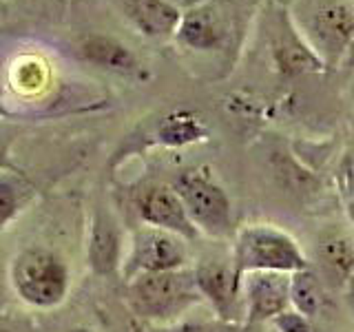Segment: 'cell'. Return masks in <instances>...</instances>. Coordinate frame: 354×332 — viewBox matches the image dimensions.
Here are the masks:
<instances>
[{
    "instance_id": "5bb4252c",
    "label": "cell",
    "mask_w": 354,
    "mask_h": 332,
    "mask_svg": "<svg viewBox=\"0 0 354 332\" xmlns=\"http://www.w3.org/2000/svg\"><path fill=\"white\" fill-rule=\"evenodd\" d=\"M75 51L84 62L95 64L104 71H113L120 75L142 73V64L138 60V55L118 38L102 36V33H91V36H84L77 42Z\"/></svg>"
},
{
    "instance_id": "8fae6325",
    "label": "cell",
    "mask_w": 354,
    "mask_h": 332,
    "mask_svg": "<svg viewBox=\"0 0 354 332\" xmlns=\"http://www.w3.org/2000/svg\"><path fill=\"white\" fill-rule=\"evenodd\" d=\"M272 60L283 75L319 73L326 69V62L306 42L290 16L279 18V29L272 40Z\"/></svg>"
},
{
    "instance_id": "7c38bea8",
    "label": "cell",
    "mask_w": 354,
    "mask_h": 332,
    "mask_svg": "<svg viewBox=\"0 0 354 332\" xmlns=\"http://www.w3.org/2000/svg\"><path fill=\"white\" fill-rule=\"evenodd\" d=\"M195 282L202 297L213 304L221 319H235L241 290V273L235 268V264L228 266L224 261H204L202 266H197Z\"/></svg>"
},
{
    "instance_id": "4316f807",
    "label": "cell",
    "mask_w": 354,
    "mask_h": 332,
    "mask_svg": "<svg viewBox=\"0 0 354 332\" xmlns=\"http://www.w3.org/2000/svg\"><path fill=\"white\" fill-rule=\"evenodd\" d=\"M64 332H93V330H88L84 326H75V328H69V330H64Z\"/></svg>"
},
{
    "instance_id": "603a6c76",
    "label": "cell",
    "mask_w": 354,
    "mask_h": 332,
    "mask_svg": "<svg viewBox=\"0 0 354 332\" xmlns=\"http://www.w3.org/2000/svg\"><path fill=\"white\" fill-rule=\"evenodd\" d=\"M173 332H213V326H182Z\"/></svg>"
},
{
    "instance_id": "44dd1931",
    "label": "cell",
    "mask_w": 354,
    "mask_h": 332,
    "mask_svg": "<svg viewBox=\"0 0 354 332\" xmlns=\"http://www.w3.org/2000/svg\"><path fill=\"white\" fill-rule=\"evenodd\" d=\"M0 173H22L18 164L11 158V140L3 138L0 140Z\"/></svg>"
},
{
    "instance_id": "484cf974",
    "label": "cell",
    "mask_w": 354,
    "mask_h": 332,
    "mask_svg": "<svg viewBox=\"0 0 354 332\" xmlns=\"http://www.w3.org/2000/svg\"><path fill=\"white\" fill-rule=\"evenodd\" d=\"M348 217H350L352 226H354V199H348Z\"/></svg>"
},
{
    "instance_id": "9c48e42d",
    "label": "cell",
    "mask_w": 354,
    "mask_h": 332,
    "mask_svg": "<svg viewBox=\"0 0 354 332\" xmlns=\"http://www.w3.org/2000/svg\"><path fill=\"white\" fill-rule=\"evenodd\" d=\"M111 5L133 29L149 40L175 38L182 20V11L166 0H111Z\"/></svg>"
},
{
    "instance_id": "d4e9b609",
    "label": "cell",
    "mask_w": 354,
    "mask_h": 332,
    "mask_svg": "<svg viewBox=\"0 0 354 332\" xmlns=\"http://www.w3.org/2000/svg\"><path fill=\"white\" fill-rule=\"evenodd\" d=\"M11 116H14V113H11V111L7 109V104L3 102V95H0V120H7Z\"/></svg>"
},
{
    "instance_id": "52a82bcc",
    "label": "cell",
    "mask_w": 354,
    "mask_h": 332,
    "mask_svg": "<svg viewBox=\"0 0 354 332\" xmlns=\"http://www.w3.org/2000/svg\"><path fill=\"white\" fill-rule=\"evenodd\" d=\"M186 261V246L180 235L155 226H142L133 232L131 252L124 261L127 282L144 273L180 270Z\"/></svg>"
},
{
    "instance_id": "30bf717a",
    "label": "cell",
    "mask_w": 354,
    "mask_h": 332,
    "mask_svg": "<svg viewBox=\"0 0 354 332\" xmlns=\"http://www.w3.org/2000/svg\"><path fill=\"white\" fill-rule=\"evenodd\" d=\"M243 299L248 308V321L274 319L290 304V275L288 273H246Z\"/></svg>"
},
{
    "instance_id": "ba28073f",
    "label": "cell",
    "mask_w": 354,
    "mask_h": 332,
    "mask_svg": "<svg viewBox=\"0 0 354 332\" xmlns=\"http://www.w3.org/2000/svg\"><path fill=\"white\" fill-rule=\"evenodd\" d=\"M138 213L144 224L169 230L182 239H195L199 228L188 215L182 197L169 186H149L138 195Z\"/></svg>"
},
{
    "instance_id": "ffe728a7",
    "label": "cell",
    "mask_w": 354,
    "mask_h": 332,
    "mask_svg": "<svg viewBox=\"0 0 354 332\" xmlns=\"http://www.w3.org/2000/svg\"><path fill=\"white\" fill-rule=\"evenodd\" d=\"M339 186L343 195L348 199H354V149L346 153V158L341 160L339 166Z\"/></svg>"
},
{
    "instance_id": "9a60e30c",
    "label": "cell",
    "mask_w": 354,
    "mask_h": 332,
    "mask_svg": "<svg viewBox=\"0 0 354 332\" xmlns=\"http://www.w3.org/2000/svg\"><path fill=\"white\" fill-rule=\"evenodd\" d=\"M317 257L332 282H346L354 273V241L343 232H326L317 243Z\"/></svg>"
},
{
    "instance_id": "83f0119b",
    "label": "cell",
    "mask_w": 354,
    "mask_h": 332,
    "mask_svg": "<svg viewBox=\"0 0 354 332\" xmlns=\"http://www.w3.org/2000/svg\"><path fill=\"white\" fill-rule=\"evenodd\" d=\"M0 332H11L9 328H3V326H0Z\"/></svg>"
},
{
    "instance_id": "3957f363",
    "label": "cell",
    "mask_w": 354,
    "mask_h": 332,
    "mask_svg": "<svg viewBox=\"0 0 354 332\" xmlns=\"http://www.w3.org/2000/svg\"><path fill=\"white\" fill-rule=\"evenodd\" d=\"M199 299L204 297L197 288L195 273H144L129 279V306L147 321H169Z\"/></svg>"
},
{
    "instance_id": "ac0fdd59",
    "label": "cell",
    "mask_w": 354,
    "mask_h": 332,
    "mask_svg": "<svg viewBox=\"0 0 354 332\" xmlns=\"http://www.w3.org/2000/svg\"><path fill=\"white\" fill-rule=\"evenodd\" d=\"M202 133L204 131L195 122V118L186 113H173L169 118H164V122L158 129V138L164 144H171V147H182V144L195 142Z\"/></svg>"
},
{
    "instance_id": "5b68a950",
    "label": "cell",
    "mask_w": 354,
    "mask_h": 332,
    "mask_svg": "<svg viewBox=\"0 0 354 332\" xmlns=\"http://www.w3.org/2000/svg\"><path fill=\"white\" fill-rule=\"evenodd\" d=\"M237 0H206L195 9L182 14L175 42L182 49L197 53H213L226 49L235 40L237 29Z\"/></svg>"
},
{
    "instance_id": "d6986e66",
    "label": "cell",
    "mask_w": 354,
    "mask_h": 332,
    "mask_svg": "<svg viewBox=\"0 0 354 332\" xmlns=\"http://www.w3.org/2000/svg\"><path fill=\"white\" fill-rule=\"evenodd\" d=\"M272 321L279 332H313L308 317L297 313V310H283V313L277 315Z\"/></svg>"
},
{
    "instance_id": "8992f818",
    "label": "cell",
    "mask_w": 354,
    "mask_h": 332,
    "mask_svg": "<svg viewBox=\"0 0 354 332\" xmlns=\"http://www.w3.org/2000/svg\"><path fill=\"white\" fill-rule=\"evenodd\" d=\"M173 188L182 197L197 228L210 235H226L230 230V202L224 188L217 186L206 173L186 171L177 177Z\"/></svg>"
},
{
    "instance_id": "2e32d148",
    "label": "cell",
    "mask_w": 354,
    "mask_h": 332,
    "mask_svg": "<svg viewBox=\"0 0 354 332\" xmlns=\"http://www.w3.org/2000/svg\"><path fill=\"white\" fill-rule=\"evenodd\" d=\"M31 186L22 173H0V232L27 206Z\"/></svg>"
},
{
    "instance_id": "7a4b0ae2",
    "label": "cell",
    "mask_w": 354,
    "mask_h": 332,
    "mask_svg": "<svg viewBox=\"0 0 354 332\" xmlns=\"http://www.w3.org/2000/svg\"><path fill=\"white\" fill-rule=\"evenodd\" d=\"M9 279L20 302L49 310L64 302L71 277L60 255L47 248H27L11 261Z\"/></svg>"
},
{
    "instance_id": "cb8c5ba5",
    "label": "cell",
    "mask_w": 354,
    "mask_h": 332,
    "mask_svg": "<svg viewBox=\"0 0 354 332\" xmlns=\"http://www.w3.org/2000/svg\"><path fill=\"white\" fill-rule=\"evenodd\" d=\"M343 66H346L348 71H354V42L350 44V49L346 53V58H343Z\"/></svg>"
},
{
    "instance_id": "6da1fadb",
    "label": "cell",
    "mask_w": 354,
    "mask_h": 332,
    "mask_svg": "<svg viewBox=\"0 0 354 332\" xmlns=\"http://www.w3.org/2000/svg\"><path fill=\"white\" fill-rule=\"evenodd\" d=\"M292 22L326 66L343 62L354 42L352 0H297Z\"/></svg>"
},
{
    "instance_id": "e0dca14e",
    "label": "cell",
    "mask_w": 354,
    "mask_h": 332,
    "mask_svg": "<svg viewBox=\"0 0 354 332\" xmlns=\"http://www.w3.org/2000/svg\"><path fill=\"white\" fill-rule=\"evenodd\" d=\"M290 302L295 304L297 313H301L306 317L317 315L324 297H321V286L317 282V277L310 270H299L292 273L290 277Z\"/></svg>"
},
{
    "instance_id": "277c9868",
    "label": "cell",
    "mask_w": 354,
    "mask_h": 332,
    "mask_svg": "<svg viewBox=\"0 0 354 332\" xmlns=\"http://www.w3.org/2000/svg\"><path fill=\"white\" fill-rule=\"evenodd\" d=\"M235 268L246 273H299L308 261L292 237L272 226H248L237 235Z\"/></svg>"
},
{
    "instance_id": "7402d4cb",
    "label": "cell",
    "mask_w": 354,
    "mask_h": 332,
    "mask_svg": "<svg viewBox=\"0 0 354 332\" xmlns=\"http://www.w3.org/2000/svg\"><path fill=\"white\" fill-rule=\"evenodd\" d=\"M169 5H173L175 9H180L182 14L184 11H188V9H195V7H199L202 3H206V0H166Z\"/></svg>"
},
{
    "instance_id": "4fadbf2b",
    "label": "cell",
    "mask_w": 354,
    "mask_h": 332,
    "mask_svg": "<svg viewBox=\"0 0 354 332\" xmlns=\"http://www.w3.org/2000/svg\"><path fill=\"white\" fill-rule=\"evenodd\" d=\"M122 237L115 219L104 210H95L86 239V261L95 275H113L122 261Z\"/></svg>"
}]
</instances>
